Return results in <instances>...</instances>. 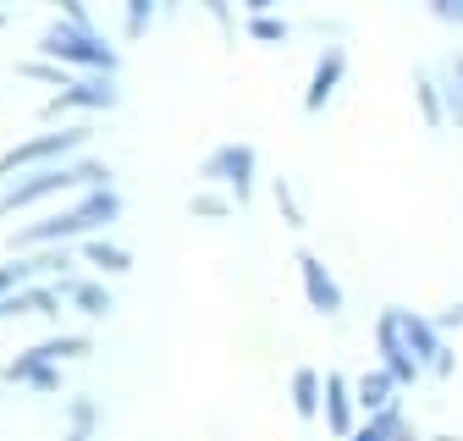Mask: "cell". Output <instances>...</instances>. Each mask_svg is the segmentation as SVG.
<instances>
[{"instance_id":"1","label":"cell","mask_w":463,"mask_h":441,"mask_svg":"<svg viewBox=\"0 0 463 441\" xmlns=\"http://www.w3.org/2000/svg\"><path fill=\"white\" fill-rule=\"evenodd\" d=\"M116 215H122V193H110V188H89V199H83V204H72V210H61V215L33 220V227L12 232V249H55V243H67V238H99Z\"/></svg>"},{"instance_id":"2","label":"cell","mask_w":463,"mask_h":441,"mask_svg":"<svg viewBox=\"0 0 463 441\" xmlns=\"http://www.w3.org/2000/svg\"><path fill=\"white\" fill-rule=\"evenodd\" d=\"M39 55L55 67H83V72H105L116 78V67H122V55H116L94 23H50L39 33Z\"/></svg>"},{"instance_id":"3","label":"cell","mask_w":463,"mask_h":441,"mask_svg":"<svg viewBox=\"0 0 463 441\" xmlns=\"http://www.w3.org/2000/svg\"><path fill=\"white\" fill-rule=\"evenodd\" d=\"M83 183L89 188H110V165L105 160H55V165H39L28 183L0 193V215H17V210L39 204L50 193H67V188H83Z\"/></svg>"},{"instance_id":"4","label":"cell","mask_w":463,"mask_h":441,"mask_svg":"<svg viewBox=\"0 0 463 441\" xmlns=\"http://www.w3.org/2000/svg\"><path fill=\"white\" fill-rule=\"evenodd\" d=\"M89 122H67V127H50V133H33V138H23L17 149H6L0 155V183H12L17 172H39V165H55V160H67V155H78L83 144H89Z\"/></svg>"},{"instance_id":"5","label":"cell","mask_w":463,"mask_h":441,"mask_svg":"<svg viewBox=\"0 0 463 441\" xmlns=\"http://www.w3.org/2000/svg\"><path fill=\"white\" fill-rule=\"evenodd\" d=\"M392 325H397V337H402V348H409V359L420 364V370H430V375H452V348H447V337H441V325L436 320H425V314H414V309H392Z\"/></svg>"},{"instance_id":"6","label":"cell","mask_w":463,"mask_h":441,"mask_svg":"<svg viewBox=\"0 0 463 441\" xmlns=\"http://www.w3.org/2000/svg\"><path fill=\"white\" fill-rule=\"evenodd\" d=\"M122 105V89H116V78H105V72H89V78H72L61 94H50L44 105H39V117H61V110H116Z\"/></svg>"},{"instance_id":"7","label":"cell","mask_w":463,"mask_h":441,"mask_svg":"<svg viewBox=\"0 0 463 441\" xmlns=\"http://www.w3.org/2000/svg\"><path fill=\"white\" fill-rule=\"evenodd\" d=\"M199 177H204V183H226L232 199L249 204V199H254V149H249V144H226V149H215V155L199 165Z\"/></svg>"},{"instance_id":"8","label":"cell","mask_w":463,"mask_h":441,"mask_svg":"<svg viewBox=\"0 0 463 441\" xmlns=\"http://www.w3.org/2000/svg\"><path fill=\"white\" fill-rule=\"evenodd\" d=\"M298 282H304V298H309V309L315 314H342V282H336V276L326 270V259L320 254H309V249H298Z\"/></svg>"},{"instance_id":"9","label":"cell","mask_w":463,"mask_h":441,"mask_svg":"<svg viewBox=\"0 0 463 441\" xmlns=\"http://www.w3.org/2000/svg\"><path fill=\"white\" fill-rule=\"evenodd\" d=\"M0 380L6 386H33V392H61V364H50L39 353V342H33V348H23L6 370H0Z\"/></svg>"},{"instance_id":"10","label":"cell","mask_w":463,"mask_h":441,"mask_svg":"<svg viewBox=\"0 0 463 441\" xmlns=\"http://www.w3.org/2000/svg\"><path fill=\"white\" fill-rule=\"evenodd\" d=\"M375 353H381V370H386L397 386H414V380H420V364L409 359V348H402L397 325H392V309H381V320H375Z\"/></svg>"},{"instance_id":"11","label":"cell","mask_w":463,"mask_h":441,"mask_svg":"<svg viewBox=\"0 0 463 441\" xmlns=\"http://www.w3.org/2000/svg\"><path fill=\"white\" fill-rule=\"evenodd\" d=\"M320 419L336 441L354 436V392H347V375H320Z\"/></svg>"},{"instance_id":"12","label":"cell","mask_w":463,"mask_h":441,"mask_svg":"<svg viewBox=\"0 0 463 441\" xmlns=\"http://www.w3.org/2000/svg\"><path fill=\"white\" fill-rule=\"evenodd\" d=\"M342 72H347V50H342V44H331V50L320 55V67H315V78H309V89H304V110H326V99L336 94V83H342Z\"/></svg>"},{"instance_id":"13","label":"cell","mask_w":463,"mask_h":441,"mask_svg":"<svg viewBox=\"0 0 463 441\" xmlns=\"http://www.w3.org/2000/svg\"><path fill=\"white\" fill-rule=\"evenodd\" d=\"M55 304H61V298H55L50 287H23V293H6V298H0V320H23V314H61V309H55Z\"/></svg>"},{"instance_id":"14","label":"cell","mask_w":463,"mask_h":441,"mask_svg":"<svg viewBox=\"0 0 463 441\" xmlns=\"http://www.w3.org/2000/svg\"><path fill=\"white\" fill-rule=\"evenodd\" d=\"M347 441H409V419H402V403H392V408L370 414L364 425H354V436H347Z\"/></svg>"},{"instance_id":"15","label":"cell","mask_w":463,"mask_h":441,"mask_svg":"<svg viewBox=\"0 0 463 441\" xmlns=\"http://www.w3.org/2000/svg\"><path fill=\"white\" fill-rule=\"evenodd\" d=\"M397 392H402V386H397L386 370H370V375H359V408H364V414H381V408H392V403H397Z\"/></svg>"},{"instance_id":"16","label":"cell","mask_w":463,"mask_h":441,"mask_svg":"<svg viewBox=\"0 0 463 441\" xmlns=\"http://www.w3.org/2000/svg\"><path fill=\"white\" fill-rule=\"evenodd\" d=\"M293 414L298 419H315L320 414V370L315 364H298L293 370Z\"/></svg>"},{"instance_id":"17","label":"cell","mask_w":463,"mask_h":441,"mask_svg":"<svg viewBox=\"0 0 463 441\" xmlns=\"http://www.w3.org/2000/svg\"><path fill=\"white\" fill-rule=\"evenodd\" d=\"M83 259L99 265L105 276H128V270H133V254L116 249V243H105V238H83Z\"/></svg>"},{"instance_id":"18","label":"cell","mask_w":463,"mask_h":441,"mask_svg":"<svg viewBox=\"0 0 463 441\" xmlns=\"http://www.w3.org/2000/svg\"><path fill=\"white\" fill-rule=\"evenodd\" d=\"M414 99H420V117H425V127H447V110H441V94H436L430 72H414Z\"/></svg>"},{"instance_id":"19","label":"cell","mask_w":463,"mask_h":441,"mask_svg":"<svg viewBox=\"0 0 463 441\" xmlns=\"http://www.w3.org/2000/svg\"><path fill=\"white\" fill-rule=\"evenodd\" d=\"M67 293H72V304H78L89 320H105V314H110V293H105L99 282H72Z\"/></svg>"},{"instance_id":"20","label":"cell","mask_w":463,"mask_h":441,"mask_svg":"<svg viewBox=\"0 0 463 441\" xmlns=\"http://www.w3.org/2000/svg\"><path fill=\"white\" fill-rule=\"evenodd\" d=\"M33 276H39V270H33V254H28V259H6V265H0V298H6V293H23Z\"/></svg>"},{"instance_id":"21","label":"cell","mask_w":463,"mask_h":441,"mask_svg":"<svg viewBox=\"0 0 463 441\" xmlns=\"http://www.w3.org/2000/svg\"><path fill=\"white\" fill-rule=\"evenodd\" d=\"M39 353H44L50 364H67V359L94 353V348H89V337H50V342H39Z\"/></svg>"},{"instance_id":"22","label":"cell","mask_w":463,"mask_h":441,"mask_svg":"<svg viewBox=\"0 0 463 441\" xmlns=\"http://www.w3.org/2000/svg\"><path fill=\"white\" fill-rule=\"evenodd\" d=\"M94 419H99V414H94V403H83V398H78V403L67 408V441H89V436H94Z\"/></svg>"},{"instance_id":"23","label":"cell","mask_w":463,"mask_h":441,"mask_svg":"<svg viewBox=\"0 0 463 441\" xmlns=\"http://www.w3.org/2000/svg\"><path fill=\"white\" fill-rule=\"evenodd\" d=\"M17 72L33 78V83H55V89H67V83H72V72H67V67H55V61H44V55H39V61H23Z\"/></svg>"},{"instance_id":"24","label":"cell","mask_w":463,"mask_h":441,"mask_svg":"<svg viewBox=\"0 0 463 441\" xmlns=\"http://www.w3.org/2000/svg\"><path fill=\"white\" fill-rule=\"evenodd\" d=\"M155 6H160V0H128V39H144V33H149Z\"/></svg>"},{"instance_id":"25","label":"cell","mask_w":463,"mask_h":441,"mask_svg":"<svg viewBox=\"0 0 463 441\" xmlns=\"http://www.w3.org/2000/svg\"><path fill=\"white\" fill-rule=\"evenodd\" d=\"M249 39H254V44H281V39H287V23H281V17H254V23H249Z\"/></svg>"},{"instance_id":"26","label":"cell","mask_w":463,"mask_h":441,"mask_svg":"<svg viewBox=\"0 0 463 441\" xmlns=\"http://www.w3.org/2000/svg\"><path fill=\"white\" fill-rule=\"evenodd\" d=\"M276 204H281L287 227H304V210H298V199H293V188H287V183H276Z\"/></svg>"},{"instance_id":"27","label":"cell","mask_w":463,"mask_h":441,"mask_svg":"<svg viewBox=\"0 0 463 441\" xmlns=\"http://www.w3.org/2000/svg\"><path fill=\"white\" fill-rule=\"evenodd\" d=\"M188 210H194V215H204V220H215V215L226 220V215H232V204H226V199H215V193H199Z\"/></svg>"},{"instance_id":"28","label":"cell","mask_w":463,"mask_h":441,"mask_svg":"<svg viewBox=\"0 0 463 441\" xmlns=\"http://www.w3.org/2000/svg\"><path fill=\"white\" fill-rule=\"evenodd\" d=\"M55 12H61V23H89V6L83 0H50Z\"/></svg>"},{"instance_id":"29","label":"cell","mask_w":463,"mask_h":441,"mask_svg":"<svg viewBox=\"0 0 463 441\" xmlns=\"http://www.w3.org/2000/svg\"><path fill=\"white\" fill-rule=\"evenodd\" d=\"M430 12H436L441 23H463V0H430Z\"/></svg>"},{"instance_id":"30","label":"cell","mask_w":463,"mask_h":441,"mask_svg":"<svg viewBox=\"0 0 463 441\" xmlns=\"http://www.w3.org/2000/svg\"><path fill=\"white\" fill-rule=\"evenodd\" d=\"M436 325H463V304H452V309H441V314H436Z\"/></svg>"},{"instance_id":"31","label":"cell","mask_w":463,"mask_h":441,"mask_svg":"<svg viewBox=\"0 0 463 441\" xmlns=\"http://www.w3.org/2000/svg\"><path fill=\"white\" fill-rule=\"evenodd\" d=\"M243 6H249V12H254V17H265V12H270V6H276V0H243Z\"/></svg>"},{"instance_id":"32","label":"cell","mask_w":463,"mask_h":441,"mask_svg":"<svg viewBox=\"0 0 463 441\" xmlns=\"http://www.w3.org/2000/svg\"><path fill=\"white\" fill-rule=\"evenodd\" d=\"M204 6H210V12H215L221 23H226V0H204Z\"/></svg>"},{"instance_id":"33","label":"cell","mask_w":463,"mask_h":441,"mask_svg":"<svg viewBox=\"0 0 463 441\" xmlns=\"http://www.w3.org/2000/svg\"><path fill=\"white\" fill-rule=\"evenodd\" d=\"M458 89H463V61H458Z\"/></svg>"},{"instance_id":"34","label":"cell","mask_w":463,"mask_h":441,"mask_svg":"<svg viewBox=\"0 0 463 441\" xmlns=\"http://www.w3.org/2000/svg\"><path fill=\"white\" fill-rule=\"evenodd\" d=\"M0 28H6V12H0Z\"/></svg>"}]
</instances>
